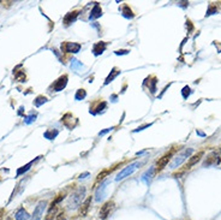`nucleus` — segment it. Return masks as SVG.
Instances as JSON below:
<instances>
[{
  "label": "nucleus",
  "mask_w": 221,
  "mask_h": 220,
  "mask_svg": "<svg viewBox=\"0 0 221 220\" xmlns=\"http://www.w3.org/2000/svg\"><path fill=\"white\" fill-rule=\"evenodd\" d=\"M85 195V188L81 187L79 189H77L76 191L70 196L69 201H68V209H77L78 207H81L82 201Z\"/></svg>",
  "instance_id": "obj_1"
},
{
  "label": "nucleus",
  "mask_w": 221,
  "mask_h": 220,
  "mask_svg": "<svg viewBox=\"0 0 221 220\" xmlns=\"http://www.w3.org/2000/svg\"><path fill=\"white\" fill-rule=\"evenodd\" d=\"M139 166H141V162L136 161V162H132L131 165L126 166V167H124L122 171H120V172L117 174V177H115V181L119 182V181H122V179H124V178H126L128 176H130V174H132V173L135 172V171L137 170Z\"/></svg>",
  "instance_id": "obj_2"
},
{
  "label": "nucleus",
  "mask_w": 221,
  "mask_h": 220,
  "mask_svg": "<svg viewBox=\"0 0 221 220\" xmlns=\"http://www.w3.org/2000/svg\"><path fill=\"white\" fill-rule=\"evenodd\" d=\"M192 152H193V150H192V148H189V149H184L182 153H179V154H178V155H177V157L173 159V161L171 162L169 167H171V168H177L178 166H180L184 162V161L186 160V158L190 157Z\"/></svg>",
  "instance_id": "obj_3"
},
{
  "label": "nucleus",
  "mask_w": 221,
  "mask_h": 220,
  "mask_svg": "<svg viewBox=\"0 0 221 220\" xmlns=\"http://www.w3.org/2000/svg\"><path fill=\"white\" fill-rule=\"evenodd\" d=\"M46 206H47V201H45V200L40 201L36 204L35 209H34V213H33V215L30 217V220H41L42 215H43V212L46 209Z\"/></svg>",
  "instance_id": "obj_4"
},
{
  "label": "nucleus",
  "mask_w": 221,
  "mask_h": 220,
  "mask_svg": "<svg viewBox=\"0 0 221 220\" xmlns=\"http://www.w3.org/2000/svg\"><path fill=\"white\" fill-rule=\"evenodd\" d=\"M113 206H114V202H113V201H108V202H106V203L103 204V206L101 207L100 213H99L100 219H102V220L107 219V218H108V215L111 214V211H112Z\"/></svg>",
  "instance_id": "obj_5"
},
{
  "label": "nucleus",
  "mask_w": 221,
  "mask_h": 220,
  "mask_svg": "<svg viewBox=\"0 0 221 220\" xmlns=\"http://www.w3.org/2000/svg\"><path fill=\"white\" fill-rule=\"evenodd\" d=\"M81 49L79 43L75 42H65L64 45H61V51H64L65 53H77Z\"/></svg>",
  "instance_id": "obj_6"
},
{
  "label": "nucleus",
  "mask_w": 221,
  "mask_h": 220,
  "mask_svg": "<svg viewBox=\"0 0 221 220\" xmlns=\"http://www.w3.org/2000/svg\"><path fill=\"white\" fill-rule=\"evenodd\" d=\"M68 79H69L68 75H64V76H61V77H59V78L57 79V81L54 82V84L52 86L54 89V92H60V90H63V89L66 87V84H68Z\"/></svg>",
  "instance_id": "obj_7"
},
{
  "label": "nucleus",
  "mask_w": 221,
  "mask_h": 220,
  "mask_svg": "<svg viewBox=\"0 0 221 220\" xmlns=\"http://www.w3.org/2000/svg\"><path fill=\"white\" fill-rule=\"evenodd\" d=\"M171 158H172V152H169L167 154H165L162 158H160L159 161L156 162V168H155V171H156V172H160L161 170L168 164V161H169Z\"/></svg>",
  "instance_id": "obj_8"
},
{
  "label": "nucleus",
  "mask_w": 221,
  "mask_h": 220,
  "mask_svg": "<svg viewBox=\"0 0 221 220\" xmlns=\"http://www.w3.org/2000/svg\"><path fill=\"white\" fill-rule=\"evenodd\" d=\"M220 162V158L216 153H210L208 157L206 158L204 162H203V167H208V166H212V165H216Z\"/></svg>",
  "instance_id": "obj_9"
},
{
  "label": "nucleus",
  "mask_w": 221,
  "mask_h": 220,
  "mask_svg": "<svg viewBox=\"0 0 221 220\" xmlns=\"http://www.w3.org/2000/svg\"><path fill=\"white\" fill-rule=\"evenodd\" d=\"M106 189H107V182H102L101 185L99 187V189L96 190L95 194V201L100 202L101 200H103V197L106 196Z\"/></svg>",
  "instance_id": "obj_10"
},
{
  "label": "nucleus",
  "mask_w": 221,
  "mask_h": 220,
  "mask_svg": "<svg viewBox=\"0 0 221 220\" xmlns=\"http://www.w3.org/2000/svg\"><path fill=\"white\" fill-rule=\"evenodd\" d=\"M154 173H155V167L153 166V167H150L149 170H147L143 174H142V181L144 182L147 185H149V183H150V181H152V178L154 177Z\"/></svg>",
  "instance_id": "obj_11"
},
{
  "label": "nucleus",
  "mask_w": 221,
  "mask_h": 220,
  "mask_svg": "<svg viewBox=\"0 0 221 220\" xmlns=\"http://www.w3.org/2000/svg\"><path fill=\"white\" fill-rule=\"evenodd\" d=\"M90 203H92V196H89L84 201L83 203L81 204V208H79V215H81V217H85V215H87Z\"/></svg>",
  "instance_id": "obj_12"
},
{
  "label": "nucleus",
  "mask_w": 221,
  "mask_h": 220,
  "mask_svg": "<svg viewBox=\"0 0 221 220\" xmlns=\"http://www.w3.org/2000/svg\"><path fill=\"white\" fill-rule=\"evenodd\" d=\"M31 215L28 214V212L24 209V208H19L15 214V219L16 220H29Z\"/></svg>",
  "instance_id": "obj_13"
},
{
  "label": "nucleus",
  "mask_w": 221,
  "mask_h": 220,
  "mask_svg": "<svg viewBox=\"0 0 221 220\" xmlns=\"http://www.w3.org/2000/svg\"><path fill=\"white\" fill-rule=\"evenodd\" d=\"M106 42H98V43H95L94 45V48H93V52H94V54L95 55H100L102 54L103 52H105V49H106Z\"/></svg>",
  "instance_id": "obj_14"
},
{
  "label": "nucleus",
  "mask_w": 221,
  "mask_h": 220,
  "mask_svg": "<svg viewBox=\"0 0 221 220\" xmlns=\"http://www.w3.org/2000/svg\"><path fill=\"white\" fill-rule=\"evenodd\" d=\"M203 154H204L203 152H198L196 155L191 157V158H190V160H189V162L186 164V166H185V167H186V168H191V166H193L195 164H197L198 161L201 160V158L203 157Z\"/></svg>",
  "instance_id": "obj_15"
},
{
  "label": "nucleus",
  "mask_w": 221,
  "mask_h": 220,
  "mask_svg": "<svg viewBox=\"0 0 221 220\" xmlns=\"http://www.w3.org/2000/svg\"><path fill=\"white\" fill-rule=\"evenodd\" d=\"M77 16H78V12L77 11H73V12H70L66 16L64 17V23L65 25H70L71 23H73L77 19Z\"/></svg>",
  "instance_id": "obj_16"
},
{
  "label": "nucleus",
  "mask_w": 221,
  "mask_h": 220,
  "mask_svg": "<svg viewBox=\"0 0 221 220\" xmlns=\"http://www.w3.org/2000/svg\"><path fill=\"white\" fill-rule=\"evenodd\" d=\"M101 15H102V10L100 8V5L99 4H95V6L93 8L92 12H90L89 18H90V19H95V18H99Z\"/></svg>",
  "instance_id": "obj_17"
},
{
  "label": "nucleus",
  "mask_w": 221,
  "mask_h": 220,
  "mask_svg": "<svg viewBox=\"0 0 221 220\" xmlns=\"http://www.w3.org/2000/svg\"><path fill=\"white\" fill-rule=\"evenodd\" d=\"M119 73H120V70H118L117 68H114L113 70L111 71V73L108 75V77L106 78V82H105V84H108L109 82H112V81H113V79H114L115 77L119 75Z\"/></svg>",
  "instance_id": "obj_18"
},
{
  "label": "nucleus",
  "mask_w": 221,
  "mask_h": 220,
  "mask_svg": "<svg viewBox=\"0 0 221 220\" xmlns=\"http://www.w3.org/2000/svg\"><path fill=\"white\" fill-rule=\"evenodd\" d=\"M55 213H57V206L55 204H51V207H49V211L47 213L46 215V219L45 220H53V218L55 217Z\"/></svg>",
  "instance_id": "obj_19"
},
{
  "label": "nucleus",
  "mask_w": 221,
  "mask_h": 220,
  "mask_svg": "<svg viewBox=\"0 0 221 220\" xmlns=\"http://www.w3.org/2000/svg\"><path fill=\"white\" fill-rule=\"evenodd\" d=\"M123 16L126 17V18H133L132 10L130 8L129 5H124V6H123Z\"/></svg>",
  "instance_id": "obj_20"
},
{
  "label": "nucleus",
  "mask_w": 221,
  "mask_h": 220,
  "mask_svg": "<svg viewBox=\"0 0 221 220\" xmlns=\"http://www.w3.org/2000/svg\"><path fill=\"white\" fill-rule=\"evenodd\" d=\"M33 164H34V161H30L28 165H25V166H23V167H21V168H18V170H17V176H21L22 173L27 172V171L30 168V166L33 165Z\"/></svg>",
  "instance_id": "obj_21"
},
{
  "label": "nucleus",
  "mask_w": 221,
  "mask_h": 220,
  "mask_svg": "<svg viewBox=\"0 0 221 220\" xmlns=\"http://www.w3.org/2000/svg\"><path fill=\"white\" fill-rule=\"evenodd\" d=\"M71 69L72 70H79V69H83V65L79 63L76 59H72V63H71Z\"/></svg>",
  "instance_id": "obj_22"
},
{
  "label": "nucleus",
  "mask_w": 221,
  "mask_h": 220,
  "mask_svg": "<svg viewBox=\"0 0 221 220\" xmlns=\"http://www.w3.org/2000/svg\"><path fill=\"white\" fill-rule=\"evenodd\" d=\"M85 95H87V93H85L84 89H78L76 95H75V99H76V100H82V99L85 98Z\"/></svg>",
  "instance_id": "obj_23"
},
{
  "label": "nucleus",
  "mask_w": 221,
  "mask_h": 220,
  "mask_svg": "<svg viewBox=\"0 0 221 220\" xmlns=\"http://www.w3.org/2000/svg\"><path fill=\"white\" fill-rule=\"evenodd\" d=\"M45 102H47V98L42 96V95H40V96L36 98V100L34 101V103H35V106H41V105L45 103Z\"/></svg>",
  "instance_id": "obj_24"
},
{
  "label": "nucleus",
  "mask_w": 221,
  "mask_h": 220,
  "mask_svg": "<svg viewBox=\"0 0 221 220\" xmlns=\"http://www.w3.org/2000/svg\"><path fill=\"white\" fill-rule=\"evenodd\" d=\"M57 135H58V131H57V130H55L54 132L53 131H47V132H45V137L48 138V140H53Z\"/></svg>",
  "instance_id": "obj_25"
},
{
  "label": "nucleus",
  "mask_w": 221,
  "mask_h": 220,
  "mask_svg": "<svg viewBox=\"0 0 221 220\" xmlns=\"http://www.w3.org/2000/svg\"><path fill=\"white\" fill-rule=\"evenodd\" d=\"M111 171H112V170H106V171H102L101 173H99V176H98V181L103 179V178H105V176H107V174L111 172Z\"/></svg>",
  "instance_id": "obj_26"
},
{
  "label": "nucleus",
  "mask_w": 221,
  "mask_h": 220,
  "mask_svg": "<svg viewBox=\"0 0 221 220\" xmlns=\"http://www.w3.org/2000/svg\"><path fill=\"white\" fill-rule=\"evenodd\" d=\"M16 79L19 81V82H25V75H24V72L17 73V75H16Z\"/></svg>",
  "instance_id": "obj_27"
},
{
  "label": "nucleus",
  "mask_w": 221,
  "mask_h": 220,
  "mask_svg": "<svg viewBox=\"0 0 221 220\" xmlns=\"http://www.w3.org/2000/svg\"><path fill=\"white\" fill-rule=\"evenodd\" d=\"M189 95H190V88H189L188 86L184 87L183 88V98L184 99H186Z\"/></svg>",
  "instance_id": "obj_28"
},
{
  "label": "nucleus",
  "mask_w": 221,
  "mask_h": 220,
  "mask_svg": "<svg viewBox=\"0 0 221 220\" xmlns=\"http://www.w3.org/2000/svg\"><path fill=\"white\" fill-rule=\"evenodd\" d=\"M35 118H36V114H31V116H29L28 118L25 119V123H27V124H30L31 122L35 120Z\"/></svg>",
  "instance_id": "obj_29"
},
{
  "label": "nucleus",
  "mask_w": 221,
  "mask_h": 220,
  "mask_svg": "<svg viewBox=\"0 0 221 220\" xmlns=\"http://www.w3.org/2000/svg\"><path fill=\"white\" fill-rule=\"evenodd\" d=\"M55 220H65V217H64V213H59L57 215V219Z\"/></svg>",
  "instance_id": "obj_30"
},
{
  "label": "nucleus",
  "mask_w": 221,
  "mask_h": 220,
  "mask_svg": "<svg viewBox=\"0 0 221 220\" xmlns=\"http://www.w3.org/2000/svg\"><path fill=\"white\" fill-rule=\"evenodd\" d=\"M129 53V51H124V49H122V51H115V54H128Z\"/></svg>",
  "instance_id": "obj_31"
},
{
  "label": "nucleus",
  "mask_w": 221,
  "mask_h": 220,
  "mask_svg": "<svg viewBox=\"0 0 221 220\" xmlns=\"http://www.w3.org/2000/svg\"><path fill=\"white\" fill-rule=\"evenodd\" d=\"M111 130H112V128H109V129H106V130H103V131H100V132H99V136H102V135H105L106 132L111 131Z\"/></svg>",
  "instance_id": "obj_32"
},
{
  "label": "nucleus",
  "mask_w": 221,
  "mask_h": 220,
  "mask_svg": "<svg viewBox=\"0 0 221 220\" xmlns=\"http://www.w3.org/2000/svg\"><path fill=\"white\" fill-rule=\"evenodd\" d=\"M87 176H89V172H85V173H82L81 176H79V179H82V178H85Z\"/></svg>",
  "instance_id": "obj_33"
},
{
  "label": "nucleus",
  "mask_w": 221,
  "mask_h": 220,
  "mask_svg": "<svg viewBox=\"0 0 221 220\" xmlns=\"http://www.w3.org/2000/svg\"><path fill=\"white\" fill-rule=\"evenodd\" d=\"M4 213H5L4 209H0V220H3V218H4Z\"/></svg>",
  "instance_id": "obj_34"
}]
</instances>
